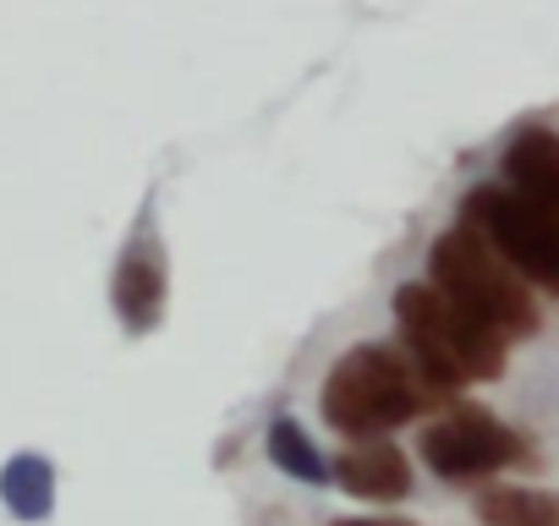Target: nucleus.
I'll list each match as a JSON object with an SVG mask.
<instances>
[{
	"mask_svg": "<svg viewBox=\"0 0 559 526\" xmlns=\"http://www.w3.org/2000/svg\"><path fill=\"white\" fill-rule=\"evenodd\" d=\"M263 450H269V461L286 471V477H297V482H330L335 471L324 466V455H319V444L308 439V428L297 422V417H280L274 428H269V439H263Z\"/></svg>",
	"mask_w": 559,
	"mask_h": 526,
	"instance_id": "11",
	"label": "nucleus"
},
{
	"mask_svg": "<svg viewBox=\"0 0 559 526\" xmlns=\"http://www.w3.org/2000/svg\"><path fill=\"white\" fill-rule=\"evenodd\" d=\"M417 450H423V461H428L433 477H444V482H483V477L504 471L510 461H521L526 455V439L515 428H504L493 411L455 401L450 411H439L423 428Z\"/></svg>",
	"mask_w": 559,
	"mask_h": 526,
	"instance_id": "4",
	"label": "nucleus"
},
{
	"mask_svg": "<svg viewBox=\"0 0 559 526\" xmlns=\"http://www.w3.org/2000/svg\"><path fill=\"white\" fill-rule=\"evenodd\" d=\"M483 526H559V493L548 488H510V482H488L472 499Z\"/></svg>",
	"mask_w": 559,
	"mask_h": 526,
	"instance_id": "10",
	"label": "nucleus"
},
{
	"mask_svg": "<svg viewBox=\"0 0 559 526\" xmlns=\"http://www.w3.org/2000/svg\"><path fill=\"white\" fill-rule=\"evenodd\" d=\"M461 219H472L493 241V252L510 263L521 280H532L543 291H559V225H548L543 214H532L504 181L466 192Z\"/></svg>",
	"mask_w": 559,
	"mask_h": 526,
	"instance_id": "5",
	"label": "nucleus"
},
{
	"mask_svg": "<svg viewBox=\"0 0 559 526\" xmlns=\"http://www.w3.org/2000/svg\"><path fill=\"white\" fill-rule=\"evenodd\" d=\"M165 302H170V263H165V241H159V225H154V203H143V214H138V225H132V236L116 258L110 308H116L127 335H148V330H159Z\"/></svg>",
	"mask_w": 559,
	"mask_h": 526,
	"instance_id": "6",
	"label": "nucleus"
},
{
	"mask_svg": "<svg viewBox=\"0 0 559 526\" xmlns=\"http://www.w3.org/2000/svg\"><path fill=\"white\" fill-rule=\"evenodd\" d=\"M335 526H412V521H335Z\"/></svg>",
	"mask_w": 559,
	"mask_h": 526,
	"instance_id": "12",
	"label": "nucleus"
},
{
	"mask_svg": "<svg viewBox=\"0 0 559 526\" xmlns=\"http://www.w3.org/2000/svg\"><path fill=\"white\" fill-rule=\"evenodd\" d=\"M428 286H439L461 313L483 319V324L499 330L504 340L537 335V302H532L526 280L493 252V241H488L472 219L450 225V230L428 247Z\"/></svg>",
	"mask_w": 559,
	"mask_h": 526,
	"instance_id": "3",
	"label": "nucleus"
},
{
	"mask_svg": "<svg viewBox=\"0 0 559 526\" xmlns=\"http://www.w3.org/2000/svg\"><path fill=\"white\" fill-rule=\"evenodd\" d=\"M335 482L352 499H373V504H395L412 493V461L390 444V439H357L352 450H341L335 461Z\"/></svg>",
	"mask_w": 559,
	"mask_h": 526,
	"instance_id": "8",
	"label": "nucleus"
},
{
	"mask_svg": "<svg viewBox=\"0 0 559 526\" xmlns=\"http://www.w3.org/2000/svg\"><path fill=\"white\" fill-rule=\"evenodd\" d=\"M439 401L444 390L423 373V362L390 340H362L346 357H335L319 390L324 422L346 439H384L401 422H417L423 411H433Z\"/></svg>",
	"mask_w": 559,
	"mask_h": 526,
	"instance_id": "1",
	"label": "nucleus"
},
{
	"mask_svg": "<svg viewBox=\"0 0 559 526\" xmlns=\"http://www.w3.org/2000/svg\"><path fill=\"white\" fill-rule=\"evenodd\" d=\"M0 504H7L17 521H45L56 510V466L34 450L12 455L0 466Z\"/></svg>",
	"mask_w": 559,
	"mask_h": 526,
	"instance_id": "9",
	"label": "nucleus"
},
{
	"mask_svg": "<svg viewBox=\"0 0 559 526\" xmlns=\"http://www.w3.org/2000/svg\"><path fill=\"white\" fill-rule=\"evenodd\" d=\"M395 324H401V346L423 362V373L444 395H455L461 384H488L504 373L510 340L499 330H488L483 319L461 313L428 280H412L395 291Z\"/></svg>",
	"mask_w": 559,
	"mask_h": 526,
	"instance_id": "2",
	"label": "nucleus"
},
{
	"mask_svg": "<svg viewBox=\"0 0 559 526\" xmlns=\"http://www.w3.org/2000/svg\"><path fill=\"white\" fill-rule=\"evenodd\" d=\"M499 181L548 225H559V132L548 127H521L504 143L499 159Z\"/></svg>",
	"mask_w": 559,
	"mask_h": 526,
	"instance_id": "7",
	"label": "nucleus"
}]
</instances>
